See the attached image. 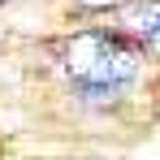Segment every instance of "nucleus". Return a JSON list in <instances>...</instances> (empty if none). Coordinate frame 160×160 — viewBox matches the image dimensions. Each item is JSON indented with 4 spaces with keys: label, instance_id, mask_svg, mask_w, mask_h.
Segmentation results:
<instances>
[{
    "label": "nucleus",
    "instance_id": "nucleus-1",
    "mask_svg": "<svg viewBox=\"0 0 160 160\" xmlns=\"http://www.w3.org/2000/svg\"><path fill=\"white\" fill-rule=\"evenodd\" d=\"M138 65H143L138 48L117 35H104V30L78 35L65 48V74L74 82V91L91 104H112L138 78Z\"/></svg>",
    "mask_w": 160,
    "mask_h": 160
},
{
    "label": "nucleus",
    "instance_id": "nucleus-2",
    "mask_svg": "<svg viewBox=\"0 0 160 160\" xmlns=\"http://www.w3.org/2000/svg\"><path fill=\"white\" fill-rule=\"evenodd\" d=\"M121 26L130 35H143V39H156L160 35V0H143V4H126L121 13Z\"/></svg>",
    "mask_w": 160,
    "mask_h": 160
},
{
    "label": "nucleus",
    "instance_id": "nucleus-3",
    "mask_svg": "<svg viewBox=\"0 0 160 160\" xmlns=\"http://www.w3.org/2000/svg\"><path fill=\"white\" fill-rule=\"evenodd\" d=\"M82 9H108V4H126V0H78Z\"/></svg>",
    "mask_w": 160,
    "mask_h": 160
}]
</instances>
